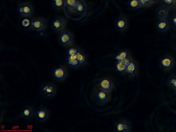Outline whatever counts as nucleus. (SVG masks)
<instances>
[{
    "instance_id": "nucleus-1",
    "label": "nucleus",
    "mask_w": 176,
    "mask_h": 132,
    "mask_svg": "<svg viewBox=\"0 0 176 132\" xmlns=\"http://www.w3.org/2000/svg\"><path fill=\"white\" fill-rule=\"evenodd\" d=\"M56 89L55 87L50 84L44 85L41 89V92L43 96L46 99H50L55 94Z\"/></svg>"
},
{
    "instance_id": "nucleus-2",
    "label": "nucleus",
    "mask_w": 176,
    "mask_h": 132,
    "mask_svg": "<svg viewBox=\"0 0 176 132\" xmlns=\"http://www.w3.org/2000/svg\"><path fill=\"white\" fill-rule=\"evenodd\" d=\"M33 8L30 5L24 4L19 6L17 10L18 13L21 15L29 16L32 13Z\"/></svg>"
},
{
    "instance_id": "nucleus-3",
    "label": "nucleus",
    "mask_w": 176,
    "mask_h": 132,
    "mask_svg": "<svg viewBox=\"0 0 176 132\" xmlns=\"http://www.w3.org/2000/svg\"><path fill=\"white\" fill-rule=\"evenodd\" d=\"M46 25V22L43 19H37L32 21L30 26L36 30H40L43 29Z\"/></svg>"
},
{
    "instance_id": "nucleus-4",
    "label": "nucleus",
    "mask_w": 176,
    "mask_h": 132,
    "mask_svg": "<svg viewBox=\"0 0 176 132\" xmlns=\"http://www.w3.org/2000/svg\"><path fill=\"white\" fill-rule=\"evenodd\" d=\"M73 39L72 36L69 33L65 32L62 33L59 37L60 43L62 45L65 46L70 43Z\"/></svg>"
},
{
    "instance_id": "nucleus-5",
    "label": "nucleus",
    "mask_w": 176,
    "mask_h": 132,
    "mask_svg": "<svg viewBox=\"0 0 176 132\" xmlns=\"http://www.w3.org/2000/svg\"><path fill=\"white\" fill-rule=\"evenodd\" d=\"M53 74L56 80H61L64 79L67 73L64 68L58 67L55 68L53 71Z\"/></svg>"
},
{
    "instance_id": "nucleus-6",
    "label": "nucleus",
    "mask_w": 176,
    "mask_h": 132,
    "mask_svg": "<svg viewBox=\"0 0 176 132\" xmlns=\"http://www.w3.org/2000/svg\"><path fill=\"white\" fill-rule=\"evenodd\" d=\"M99 86L102 90L107 92L112 89V83L111 80L107 78H104L100 80Z\"/></svg>"
},
{
    "instance_id": "nucleus-7",
    "label": "nucleus",
    "mask_w": 176,
    "mask_h": 132,
    "mask_svg": "<svg viewBox=\"0 0 176 132\" xmlns=\"http://www.w3.org/2000/svg\"><path fill=\"white\" fill-rule=\"evenodd\" d=\"M137 70V66L136 63L133 62H130L129 64L127 66L126 71L133 79H136Z\"/></svg>"
},
{
    "instance_id": "nucleus-8",
    "label": "nucleus",
    "mask_w": 176,
    "mask_h": 132,
    "mask_svg": "<svg viewBox=\"0 0 176 132\" xmlns=\"http://www.w3.org/2000/svg\"><path fill=\"white\" fill-rule=\"evenodd\" d=\"M115 129L117 132H128L131 130V126L128 123L121 122L116 124Z\"/></svg>"
},
{
    "instance_id": "nucleus-9",
    "label": "nucleus",
    "mask_w": 176,
    "mask_h": 132,
    "mask_svg": "<svg viewBox=\"0 0 176 132\" xmlns=\"http://www.w3.org/2000/svg\"><path fill=\"white\" fill-rule=\"evenodd\" d=\"M66 22L63 19L57 18L55 19L52 22V26L55 30L58 31L65 26Z\"/></svg>"
},
{
    "instance_id": "nucleus-10",
    "label": "nucleus",
    "mask_w": 176,
    "mask_h": 132,
    "mask_svg": "<svg viewBox=\"0 0 176 132\" xmlns=\"http://www.w3.org/2000/svg\"><path fill=\"white\" fill-rule=\"evenodd\" d=\"M161 65L165 69H168L172 67L173 61L171 58L166 57L163 58L161 61Z\"/></svg>"
},
{
    "instance_id": "nucleus-11",
    "label": "nucleus",
    "mask_w": 176,
    "mask_h": 132,
    "mask_svg": "<svg viewBox=\"0 0 176 132\" xmlns=\"http://www.w3.org/2000/svg\"><path fill=\"white\" fill-rule=\"evenodd\" d=\"M67 62L68 65L73 68L77 67L80 64L77 60V55L67 56Z\"/></svg>"
},
{
    "instance_id": "nucleus-12",
    "label": "nucleus",
    "mask_w": 176,
    "mask_h": 132,
    "mask_svg": "<svg viewBox=\"0 0 176 132\" xmlns=\"http://www.w3.org/2000/svg\"><path fill=\"white\" fill-rule=\"evenodd\" d=\"M36 117L38 120L43 121L47 119L48 114L47 111L44 109H41L38 110L36 113Z\"/></svg>"
},
{
    "instance_id": "nucleus-13",
    "label": "nucleus",
    "mask_w": 176,
    "mask_h": 132,
    "mask_svg": "<svg viewBox=\"0 0 176 132\" xmlns=\"http://www.w3.org/2000/svg\"><path fill=\"white\" fill-rule=\"evenodd\" d=\"M75 10L78 14H84L86 10V5L84 2L81 0H78Z\"/></svg>"
},
{
    "instance_id": "nucleus-14",
    "label": "nucleus",
    "mask_w": 176,
    "mask_h": 132,
    "mask_svg": "<svg viewBox=\"0 0 176 132\" xmlns=\"http://www.w3.org/2000/svg\"><path fill=\"white\" fill-rule=\"evenodd\" d=\"M97 99L100 102H102L107 101L108 98V95L107 92L104 90H99L96 94Z\"/></svg>"
},
{
    "instance_id": "nucleus-15",
    "label": "nucleus",
    "mask_w": 176,
    "mask_h": 132,
    "mask_svg": "<svg viewBox=\"0 0 176 132\" xmlns=\"http://www.w3.org/2000/svg\"><path fill=\"white\" fill-rule=\"evenodd\" d=\"M21 114L24 118L28 119L31 118L33 112L30 108L26 107L22 110Z\"/></svg>"
},
{
    "instance_id": "nucleus-16",
    "label": "nucleus",
    "mask_w": 176,
    "mask_h": 132,
    "mask_svg": "<svg viewBox=\"0 0 176 132\" xmlns=\"http://www.w3.org/2000/svg\"><path fill=\"white\" fill-rule=\"evenodd\" d=\"M127 22L124 19H120L117 20L116 23V28L119 30H123L127 26Z\"/></svg>"
},
{
    "instance_id": "nucleus-17",
    "label": "nucleus",
    "mask_w": 176,
    "mask_h": 132,
    "mask_svg": "<svg viewBox=\"0 0 176 132\" xmlns=\"http://www.w3.org/2000/svg\"><path fill=\"white\" fill-rule=\"evenodd\" d=\"M128 56V53L127 51H123L120 52L116 57L117 61H122L124 59L127 58Z\"/></svg>"
},
{
    "instance_id": "nucleus-18",
    "label": "nucleus",
    "mask_w": 176,
    "mask_h": 132,
    "mask_svg": "<svg viewBox=\"0 0 176 132\" xmlns=\"http://www.w3.org/2000/svg\"><path fill=\"white\" fill-rule=\"evenodd\" d=\"M168 26V23L165 20H161L157 24L156 27L161 31H165L167 29Z\"/></svg>"
},
{
    "instance_id": "nucleus-19",
    "label": "nucleus",
    "mask_w": 176,
    "mask_h": 132,
    "mask_svg": "<svg viewBox=\"0 0 176 132\" xmlns=\"http://www.w3.org/2000/svg\"><path fill=\"white\" fill-rule=\"evenodd\" d=\"M126 66L122 61H117L116 65V69L119 73H123L127 70Z\"/></svg>"
},
{
    "instance_id": "nucleus-20",
    "label": "nucleus",
    "mask_w": 176,
    "mask_h": 132,
    "mask_svg": "<svg viewBox=\"0 0 176 132\" xmlns=\"http://www.w3.org/2000/svg\"><path fill=\"white\" fill-rule=\"evenodd\" d=\"M78 0H65V4L66 6L71 9H75Z\"/></svg>"
},
{
    "instance_id": "nucleus-21",
    "label": "nucleus",
    "mask_w": 176,
    "mask_h": 132,
    "mask_svg": "<svg viewBox=\"0 0 176 132\" xmlns=\"http://www.w3.org/2000/svg\"><path fill=\"white\" fill-rule=\"evenodd\" d=\"M168 12L167 10L165 8H161L156 12V15L159 18H163L168 15Z\"/></svg>"
},
{
    "instance_id": "nucleus-22",
    "label": "nucleus",
    "mask_w": 176,
    "mask_h": 132,
    "mask_svg": "<svg viewBox=\"0 0 176 132\" xmlns=\"http://www.w3.org/2000/svg\"><path fill=\"white\" fill-rule=\"evenodd\" d=\"M52 2L54 6L58 9L62 8L65 4L64 0H52Z\"/></svg>"
},
{
    "instance_id": "nucleus-23",
    "label": "nucleus",
    "mask_w": 176,
    "mask_h": 132,
    "mask_svg": "<svg viewBox=\"0 0 176 132\" xmlns=\"http://www.w3.org/2000/svg\"><path fill=\"white\" fill-rule=\"evenodd\" d=\"M77 60L79 61L80 64H84L86 60V58L84 55L82 53L78 52L77 54Z\"/></svg>"
},
{
    "instance_id": "nucleus-24",
    "label": "nucleus",
    "mask_w": 176,
    "mask_h": 132,
    "mask_svg": "<svg viewBox=\"0 0 176 132\" xmlns=\"http://www.w3.org/2000/svg\"><path fill=\"white\" fill-rule=\"evenodd\" d=\"M129 5L131 9H135L139 8L140 5L139 0H130Z\"/></svg>"
},
{
    "instance_id": "nucleus-25",
    "label": "nucleus",
    "mask_w": 176,
    "mask_h": 132,
    "mask_svg": "<svg viewBox=\"0 0 176 132\" xmlns=\"http://www.w3.org/2000/svg\"><path fill=\"white\" fill-rule=\"evenodd\" d=\"M79 50L77 49L71 47L68 49L67 51V56H72L77 55V53L79 52Z\"/></svg>"
},
{
    "instance_id": "nucleus-26",
    "label": "nucleus",
    "mask_w": 176,
    "mask_h": 132,
    "mask_svg": "<svg viewBox=\"0 0 176 132\" xmlns=\"http://www.w3.org/2000/svg\"><path fill=\"white\" fill-rule=\"evenodd\" d=\"M168 84L170 86L176 89V77H172L168 79Z\"/></svg>"
},
{
    "instance_id": "nucleus-27",
    "label": "nucleus",
    "mask_w": 176,
    "mask_h": 132,
    "mask_svg": "<svg viewBox=\"0 0 176 132\" xmlns=\"http://www.w3.org/2000/svg\"><path fill=\"white\" fill-rule=\"evenodd\" d=\"M140 6H145L150 2H152L153 0H139Z\"/></svg>"
},
{
    "instance_id": "nucleus-28",
    "label": "nucleus",
    "mask_w": 176,
    "mask_h": 132,
    "mask_svg": "<svg viewBox=\"0 0 176 132\" xmlns=\"http://www.w3.org/2000/svg\"><path fill=\"white\" fill-rule=\"evenodd\" d=\"M29 24V21L28 19H24L22 23V24L24 27H27L28 26Z\"/></svg>"
},
{
    "instance_id": "nucleus-29",
    "label": "nucleus",
    "mask_w": 176,
    "mask_h": 132,
    "mask_svg": "<svg viewBox=\"0 0 176 132\" xmlns=\"http://www.w3.org/2000/svg\"><path fill=\"white\" fill-rule=\"evenodd\" d=\"M122 62H123L126 66H127L130 62L128 58H126V59L122 61Z\"/></svg>"
},
{
    "instance_id": "nucleus-30",
    "label": "nucleus",
    "mask_w": 176,
    "mask_h": 132,
    "mask_svg": "<svg viewBox=\"0 0 176 132\" xmlns=\"http://www.w3.org/2000/svg\"><path fill=\"white\" fill-rule=\"evenodd\" d=\"M45 36V33L42 31H39L38 33V36L39 37H44Z\"/></svg>"
},
{
    "instance_id": "nucleus-31",
    "label": "nucleus",
    "mask_w": 176,
    "mask_h": 132,
    "mask_svg": "<svg viewBox=\"0 0 176 132\" xmlns=\"http://www.w3.org/2000/svg\"><path fill=\"white\" fill-rule=\"evenodd\" d=\"M172 22L173 25L176 27V15L172 18Z\"/></svg>"
},
{
    "instance_id": "nucleus-32",
    "label": "nucleus",
    "mask_w": 176,
    "mask_h": 132,
    "mask_svg": "<svg viewBox=\"0 0 176 132\" xmlns=\"http://www.w3.org/2000/svg\"><path fill=\"white\" fill-rule=\"evenodd\" d=\"M166 3L168 4H171L173 1V0H165Z\"/></svg>"
}]
</instances>
